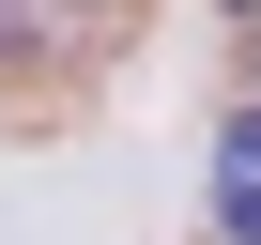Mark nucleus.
<instances>
[{
    "instance_id": "obj_2",
    "label": "nucleus",
    "mask_w": 261,
    "mask_h": 245,
    "mask_svg": "<svg viewBox=\"0 0 261 245\" xmlns=\"http://www.w3.org/2000/svg\"><path fill=\"white\" fill-rule=\"evenodd\" d=\"M16 46H31V0H0V62H16Z\"/></svg>"
},
{
    "instance_id": "obj_1",
    "label": "nucleus",
    "mask_w": 261,
    "mask_h": 245,
    "mask_svg": "<svg viewBox=\"0 0 261 245\" xmlns=\"http://www.w3.org/2000/svg\"><path fill=\"white\" fill-rule=\"evenodd\" d=\"M215 230H230V245H261V107H230V122H215Z\"/></svg>"
}]
</instances>
